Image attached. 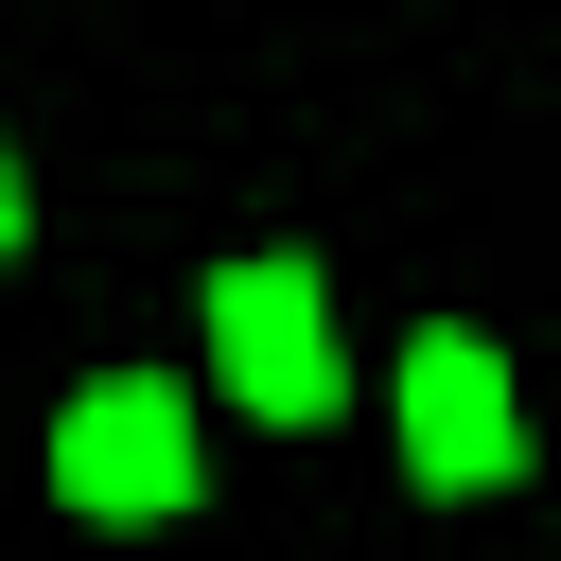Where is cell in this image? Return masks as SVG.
I'll list each match as a JSON object with an SVG mask.
<instances>
[{"mask_svg":"<svg viewBox=\"0 0 561 561\" xmlns=\"http://www.w3.org/2000/svg\"><path fill=\"white\" fill-rule=\"evenodd\" d=\"M403 473L421 491H508L526 473V421H508V351L491 333H403Z\"/></svg>","mask_w":561,"mask_h":561,"instance_id":"3","label":"cell"},{"mask_svg":"<svg viewBox=\"0 0 561 561\" xmlns=\"http://www.w3.org/2000/svg\"><path fill=\"white\" fill-rule=\"evenodd\" d=\"M53 491H70L88 526H158V508H193V403H175L158 368L70 386V421H53Z\"/></svg>","mask_w":561,"mask_h":561,"instance_id":"1","label":"cell"},{"mask_svg":"<svg viewBox=\"0 0 561 561\" xmlns=\"http://www.w3.org/2000/svg\"><path fill=\"white\" fill-rule=\"evenodd\" d=\"M0 245H18V140H0Z\"/></svg>","mask_w":561,"mask_h":561,"instance_id":"4","label":"cell"},{"mask_svg":"<svg viewBox=\"0 0 561 561\" xmlns=\"http://www.w3.org/2000/svg\"><path fill=\"white\" fill-rule=\"evenodd\" d=\"M210 368H228V403H245V421H333L351 351H333L316 263H228V280H210Z\"/></svg>","mask_w":561,"mask_h":561,"instance_id":"2","label":"cell"}]
</instances>
